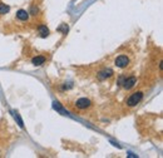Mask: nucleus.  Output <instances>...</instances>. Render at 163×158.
Masks as SVG:
<instances>
[{"label":"nucleus","instance_id":"obj_3","mask_svg":"<svg viewBox=\"0 0 163 158\" xmlns=\"http://www.w3.org/2000/svg\"><path fill=\"white\" fill-rule=\"evenodd\" d=\"M115 65L118 67V68H127L128 67V64H129V59H128V56H125V55H119V56H117V59H115Z\"/></svg>","mask_w":163,"mask_h":158},{"label":"nucleus","instance_id":"obj_7","mask_svg":"<svg viewBox=\"0 0 163 158\" xmlns=\"http://www.w3.org/2000/svg\"><path fill=\"white\" fill-rule=\"evenodd\" d=\"M16 19H19V20H21V21H26V20L29 19V13H28L26 10L20 9V10L16 11Z\"/></svg>","mask_w":163,"mask_h":158},{"label":"nucleus","instance_id":"obj_2","mask_svg":"<svg viewBox=\"0 0 163 158\" xmlns=\"http://www.w3.org/2000/svg\"><path fill=\"white\" fill-rule=\"evenodd\" d=\"M136 83H137L136 77H129V78H124V77H123V79H122V83H120V84H123L124 89L129 90V89H132V88L136 85Z\"/></svg>","mask_w":163,"mask_h":158},{"label":"nucleus","instance_id":"obj_12","mask_svg":"<svg viewBox=\"0 0 163 158\" xmlns=\"http://www.w3.org/2000/svg\"><path fill=\"white\" fill-rule=\"evenodd\" d=\"M31 13H33V15H37L35 13H38V9H35V8H33V9H31Z\"/></svg>","mask_w":163,"mask_h":158},{"label":"nucleus","instance_id":"obj_1","mask_svg":"<svg viewBox=\"0 0 163 158\" xmlns=\"http://www.w3.org/2000/svg\"><path fill=\"white\" fill-rule=\"evenodd\" d=\"M142 99H143V93H142V92H136V93H133L132 96H130V97L127 99V106H128V107H134V106H137Z\"/></svg>","mask_w":163,"mask_h":158},{"label":"nucleus","instance_id":"obj_9","mask_svg":"<svg viewBox=\"0 0 163 158\" xmlns=\"http://www.w3.org/2000/svg\"><path fill=\"white\" fill-rule=\"evenodd\" d=\"M10 10V7L7 5V4H3L0 3V15H4V14H8Z\"/></svg>","mask_w":163,"mask_h":158},{"label":"nucleus","instance_id":"obj_6","mask_svg":"<svg viewBox=\"0 0 163 158\" xmlns=\"http://www.w3.org/2000/svg\"><path fill=\"white\" fill-rule=\"evenodd\" d=\"M113 75V70L112 69H103V70H101L99 73H98V78L99 79H107V78H111Z\"/></svg>","mask_w":163,"mask_h":158},{"label":"nucleus","instance_id":"obj_5","mask_svg":"<svg viewBox=\"0 0 163 158\" xmlns=\"http://www.w3.org/2000/svg\"><path fill=\"white\" fill-rule=\"evenodd\" d=\"M45 61H47L45 56H43V55H38V56H34V58L31 59V64H33V65H35V67H40V65L44 64Z\"/></svg>","mask_w":163,"mask_h":158},{"label":"nucleus","instance_id":"obj_8","mask_svg":"<svg viewBox=\"0 0 163 158\" xmlns=\"http://www.w3.org/2000/svg\"><path fill=\"white\" fill-rule=\"evenodd\" d=\"M39 34H40L42 38H47L49 35V29L45 25H40L39 26Z\"/></svg>","mask_w":163,"mask_h":158},{"label":"nucleus","instance_id":"obj_10","mask_svg":"<svg viewBox=\"0 0 163 158\" xmlns=\"http://www.w3.org/2000/svg\"><path fill=\"white\" fill-rule=\"evenodd\" d=\"M53 107H54V109H55V111H58V112H59V113H61V114H69L68 112H65V111H64V109L59 106V103H57V102H54V103H53Z\"/></svg>","mask_w":163,"mask_h":158},{"label":"nucleus","instance_id":"obj_11","mask_svg":"<svg viewBox=\"0 0 163 158\" xmlns=\"http://www.w3.org/2000/svg\"><path fill=\"white\" fill-rule=\"evenodd\" d=\"M14 118H15V120H18V123H19V125L23 128L24 127V123H23V120H21V118H20V115L18 114V113H14Z\"/></svg>","mask_w":163,"mask_h":158},{"label":"nucleus","instance_id":"obj_4","mask_svg":"<svg viewBox=\"0 0 163 158\" xmlns=\"http://www.w3.org/2000/svg\"><path fill=\"white\" fill-rule=\"evenodd\" d=\"M92 106V102L88 99V98H80V99H78L77 102H75V107L78 108V109H87V108H89Z\"/></svg>","mask_w":163,"mask_h":158}]
</instances>
